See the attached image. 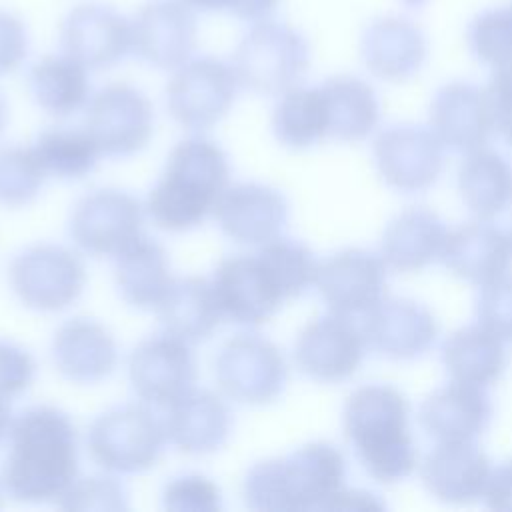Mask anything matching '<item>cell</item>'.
<instances>
[{
	"instance_id": "cell-1",
	"label": "cell",
	"mask_w": 512,
	"mask_h": 512,
	"mask_svg": "<svg viewBox=\"0 0 512 512\" xmlns=\"http://www.w3.org/2000/svg\"><path fill=\"white\" fill-rule=\"evenodd\" d=\"M78 478V434L66 412L32 406L8 432L2 490L18 502H58Z\"/></svg>"
},
{
	"instance_id": "cell-2",
	"label": "cell",
	"mask_w": 512,
	"mask_h": 512,
	"mask_svg": "<svg viewBox=\"0 0 512 512\" xmlns=\"http://www.w3.org/2000/svg\"><path fill=\"white\" fill-rule=\"evenodd\" d=\"M408 420L410 404L390 384H364L346 398L344 436L376 482L396 484L416 470L418 450Z\"/></svg>"
},
{
	"instance_id": "cell-3",
	"label": "cell",
	"mask_w": 512,
	"mask_h": 512,
	"mask_svg": "<svg viewBox=\"0 0 512 512\" xmlns=\"http://www.w3.org/2000/svg\"><path fill=\"white\" fill-rule=\"evenodd\" d=\"M226 152L204 136L178 142L146 198V214L166 232H188L214 214L228 188Z\"/></svg>"
},
{
	"instance_id": "cell-4",
	"label": "cell",
	"mask_w": 512,
	"mask_h": 512,
	"mask_svg": "<svg viewBox=\"0 0 512 512\" xmlns=\"http://www.w3.org/2000/svg\"><path fill=\"white\" fill-rule=\"evenodd\" d=\"M344 480V454L330 442H308L256 462L244 476L242 496L252 510H328Z\"/></svg>"
},
{
	"instance_id": "cell-5",
	"label": "cell",
	"mask_w": 512,
	"mask_h": 512,
	"mask_svg": "<svg viewBox=\"0 0 512 512\" xmlns=\"http://www.w3.org/2000/svg\"><path fill=\"white\" fill-rule=\"evenodd\" d=\"M230 64L240 86L256 94L280 96L306 74L310 44L298 28L268 18L244 32Z\"/></svg>"
},
{
	"instance_id": "cell-6",
	"label": "cell",
	"mask_w": 512,
	"mask_h": 512,
	"mask_svg": "<svg viewBox=\"0 0 512 512\" xmlns=\"http://www.w3.org/2000/svg\"><path fill=\"white\" fill-rule=\"evenodd\" d=\"M90 458L112 474L150 470L166 444L164 422L144 404H124L100 414L88 428Z\"/></svg>"
},
{
	"instance_id": "cell-7",
	"label": "cell",
	"mask_w": 512,
	"mask_h": 512,
	"mask_svg": "<svg viewBox=\"0 0 512 512\" xmlns=\"http://www.w3.org/2000/svg\"><path fill=\"white\" fill-rule=\"evenodd\" d=\"M214 376L230 400L244 406H266L282 396L288 366L274 342L260 334L242 332L220 348Z\"/></svg>"
},
{
	"instance_id": "cell-8",
	"label": "cell",
	"mask_w": 512,
	"mask_h": 512,
	"mask_svg": "<svg viewBox=\"0 0 512 512\" xmlns=\"http://www.w3.org/2000/svg\"><path fill=\"white\" fill-rule=\"evenodd\" d=\"M240 90L232 64L198 56L178 66L166 86L170 116L188 130H206L218 124L234 106Z\"/></svg>"
},
{
	"instance_id": "cell-9",
	"label": "cell",
	"mask_w": 512,
	"mask_h": 512,
	"mask_svg": "<svg viewBox=\"0 0 512 512\" xmlns=\"http://www.w3.org/2000/svg\"><path fill=\"white\" fill-rule=\"evenodd\" d=\"M8 278L26 308L58 312L80 298L86 270L76 252L58 244H34L14 256Z\"/></svg>"
},
{
	"instance_id": "cell-10",
	"label": "cell",
	"mask_w": 512,
	"mask_h": 512,
	"mask_svg": "<svg viewBox=\"0 0 512 512\" xmlns=\"http://www.w3.org/2000/svg\"><path fill=\"white\" fill-rule=\"evenodd\" d=\"M86 130L102 154L126 158L150 142L154 108L136 86L124 82L106 84L88 100Z\"/></svg>"
},
{
	"instance_id": "cell-11",
	"label": "cell",
	"mask_w": 512,
	"mask_h": 512,
	"mask_svg": "<svg viewBox=\"0 0 512 512\" xmlns=\"http://www.w3.org/2000/svg\"><path fill=\"white\" fill-rule=\"evenodd\" d=\"M372 154L380 178L404 194L428 190L444 168V146L438 136L432 128L412 122H398L380 130Z\"/></svg>"
},
{
	"instance_id": "cell-12",
	"label": "cell",
	"mask_w": 512,
	"mask_h": 512,
	"mask_svg": "<svg viewBox=\"0 0 512 512\" xmlns=\"http://www.w3.org/2000/svg\"><path fill=\"white\" fill-rule=\"evenodd\" d=\"M368 344L360 322L328 312L310 320L294 342V360L302 374L322 384L348 380L360 368Z\"/></svg>"
},
{
	"instance_id": "cell-13",
	"label": "cell",
	"mask_w": 512,
	"mask_h": 512,
	"mask_svg": "<svg viewBox=\"0 0 512 512\" xmlns=\"http://www.w3.org/2000/svg\"><path fill=\"white\" fill-rule=\"evenodd\" d=\"M144 208L128 192L114 188L82 196L70 216L74 244L90 256H118L142 236Z\"/></svg>"
},
{
	"instance_id": "cell-14",
	"label": "cell",
	"mask_w": 512,
	"mask_h": 512,
	"mask_svg": "<svg viewBox=\"0 0 512 512\" xmlns=\"http://www.w3.org/2000/svg\"><path fill=\"white\" fill-rule=\"evenodd\" d=\"M388 266L380 254L364 248H344L318 264L316 282L328 312L364 316L384 298Z\"/></svg>"
},
{
	"instance_id": "cell-15",
	"label": "cell",
	"mask_w": 512,
	"mask_h": 512,
	"mask_svg": "<svg viewBox=\"0 0 512 512\" xmlns=\"http://www.w3.org/2000/svg\"><path fill=\"white\" fill-rule=\"evenodd\" d=\"M62 52L88 70L120 64L132 50V22L104 2H82L60 24Z\"/></svg>"
},
{
	"instance_id": "cell-16",
	"label": "cell",
	"mask_w": 512,
	"mask_h": 512,
	"mask_svg": "<svg viewBox=\"0 0 512 512\" xmlns=\"http://www.w3.org/2000/svg\"><path fill=\"white\" fill-rule=\"evenodd\" d=\"M210 282L222 318L238 326H260L286 302L258 254H234L220 260Z\"/></svg>"
},
{
	"instance_id": "cell-17",
	"label": "cell",
	"mask_w": 512,
	"mask_h": 512,
	"mask_svg": "<svg viewBox=\"0 0 512 512\" xmlns=\"http://www.w3.org/2000/svg\"><path fill=\"white\" fill-rule=\"evenodd\" d=\"M128 378L142 402L168 406L194 388L196 362L190 344L166 332L142 340L128 358Z\"/></svg>"
},
{
	"instance_id": "cell-18",
	"label": "cell",
	"mask_w": 512,
	"mask_h": 512,
	"mask_svg": "<svg viewBox=\"0 0 512 512\" xmlns=\"http://www.w3.org/2000/svg\"><path fill=\"white\" fill-rule=\"evenodd\" d=\"M132 22V52L160 70H176L190 60L198 24L194 10L180 0H150Z\"/></svg>"
},
{
	"instance_id": "cell-19",
	"label": "cell",
	"mask_w": 512,
	"mask_h": 512,
	"mask_svg": "<svg viewBox=\"0 0 512 512\" xmlns=\"http://www.w3.org/2000/svg\"><path fill=\"white\" fill-rule=\"evenodd\" d=\"M368 350L390 360H414L436 342L434 314L412 298H382L362 316Z\"/></svg>"
},
{
	"instance_id": "cell-20",
	"label": "cell",
	"mask_w": 512,
	"mask_h": 512,
	"mask_svg": "<svg viewBox=\"0 0 512 512\" xmlns=\"http://www.w3.org/2000/svg\"><path fill=\"white\" fill-rule=\"evenodd\" d=\"M430 128L448 150L468 154L484 148L496 130L488 90L466 80L446 82L432 96Z\"/></svg>"
},
{
	"instance_id": "cell-21",
	"label": "cell",
	"mask_w": 512,
	"mask_h": 512,
	"mask_svg": "<svg viewBox=\"0 0 512 512\" xmlns=\"http://www.w3.org/2000/svg\"><path fill=\"white\" fill-rule=\"evenodd\" d=\"M360 58L372 76L384 82H404L426 64L428 36L406 16L384 14L362 30Z\"/></svg>"
},
{
	"instance_id": "cell-22",
	"label": "cell",
	"mask_w": 512,
	"mask_h": 512,
	"mask_svg": "<svg viewBox=\"0 0 512 512\" xmlns=\"http://www.w3.org/2000/svg\"><path fill=\"white\" fill-rule=\"evenodd\" d=\"M288 212V200L280 190L260 182H242L224 190L214 216L230 240L262 246L280 236Z\"/></svg>"
},
{
	"instance_id": "cell-23",
	"label": "cell",
	"mask_w": 512,
	"mask_h": 512,
	"mask_svg": "<svg viewBox=\"0 0 512 512\" xmlns=\"http://www.w3.org/2000/svg\"><path fill=\"white\" fill-rule=\"evenodd\" d=\"M440 260L454 276L484 286L508 274L512 238L490 220L476 218L448 230Z\"/></svg>"
},
{
	"instance_id": "cell-24",
	"label": "cell",
	"mask_w": 512,
	"mask_h": 512,
	"mask_svg": "<svg viewBox=\"0 0 512 512\" xmlns=\"http://www.w3.org/2000/svg\"><path fill=\"white\" fill-rule=\"evenodd\" d=\"M492 400L482 386L452 380L424 398L422 430L436 442H474L492 420Z\"/></svg>"
},
{
	"instance_id": "cell-25",
	"label": "cell",
	"mask_w": 512,
	"mask_h": 512,
	"mask_svg": "<svg viewBox=\"0 0 512 512\" xmlns=\"http://www.w3.org/2000/svg\"><path fill=\"white\" fill-rule=\"evenodd\" d=\"M492 470L474 442H438L420 464V478L436 500L470 504L484 498Z\"/></svg>"
},
{
	"instance_id": "cell-26",
	"label": "cell",
	"mask_w": 512,
	"mask_h": 512,
	"mask_svg": "<svg viewBox=\"0 0 512 512\" xmlns=\"http://www.w3.org/2000/svg\"><path fill=\"white\" fill-rule=\"evenodd\" d=\"M166 408L162 420L166 440L184 454H212L226 444L232 432L226 402L210 390L190 388Z\"/></svg>"
},
{
	"instance_id": "cell-27",
	"label": "cell",
	"mask_w": 512,
	"mask_h": 512,
	"mask_svg": "<svg viewBox=\"0 0 512 512\" xmlns=\"http://www.w3.org/2000/svg\"><path fill=\"white\" fill-rule=\"evenodd\" d=\"M56 370L78 384H96L108 378L118 362L112 334L92 318H72L64 322L50 346Z\"/></svg>"
},
{
	"instance_id": "cell-28",
	"label": "cell",
	"mask_w": 512,
	"mask_h": 512,
	"mask_svg": "<svg viewBox=\"0 0 512 512\" xmlns=\"http://www.w3.org/2000/svg\"><path fill=\"white\" fill-rule=\"evenodd\" d=\"M446 234L448 230L436 212L410 206L384 228L380 256L396 272H416L442 256Z\"/></svg>"
},
{
	"instance_id": "cell-29",
	"label": "cell",
	"mask_w": 512,
	"mask_h": 512,
	"mask_svg": "<svg viewBox=\"0 0 512 512\" xmlns=\"http://www.w3.org/2000/svg\"><path fill=\"white\" fill-rule=\"evenodd\" d=\"M154 310L162 332L188 344L208 340L222 320L212 282L200 276L174 278Z\"/></svg>"
},
{
	"instance_id": "cell-30",
	"label": "cell",
	"mask_w": 512,
	"mask_h": 512,
	"mask_svg": "<svg viewBox=\"0 0 512 512\" xmlns=\"http://www.w3.org/2000/svg\"><path fill=\"white\" fill-rule=\"evenodd\" d=\"M166 250L146 236L114 256V282L122 300L140 310H154L172 284Z\"/></svg>"
},
{
	"instance_id": "cell-31",
	"label": "cell",
	"mask_w": 512,
	"mask_h": 512,
	"mask_svg": "<svg viewBox=\"0 0 512 512\" xmlns=\"http://www.w3.org/2000/svg\"><path fill=\"white\" fill-rule=\"evenodd\" d=\"M458 192L476 218L504 214L512 206V162L486 146L468 152L458 168Z\"/></svg>"
},
{
	"instance_id": "cell-32",
	"label": "cell",
	"mask_w": 512,
	"mask_h": 512,
	"mask_svg": "<svg viewBox=\"0 0 512 512\" xmlns=\"http://www.w3.org/2000/svg\"><path fill=\"white\" fill-rule=\"evenodd\" d=\"M328 112V136L358 142L374 132L380 120L376 90L352 74H336L320 84Z\"/></svg>"
},
{
	"instance_id": "cell-33",
	"label": "cell",
	"mask_w": 512,
	"mask_h": 512,
	"mask_svg": "<svg viewBox=\"0 0 512 512\" xmlns=\"http://www.w3.org/2000/svg\"><path fill=\"white\" fill-rule=\"evenodd\" d=\"M440 358L452 380L482 388L496 382L506 368L502 340L480 324L454 330L444 340Z\"/></svg>"
},
{
	"instance_id": "cell-34",
	"label": "cell",
	"mask_w": 512,
	"mask_h": 512,
	"mask_svg": "<svg viewBox=\"0 0 512 512\" xmlns=\"http://www.w3.org/2000/svg\"><path fill=\"white\" fill-rule=\"evenodd\" d=\"M32 100L52 116H70L90 100L88 68L68 54H48L28 70Z\"/></svg>"
},
{
	"instance_id": "cell-35",
	"label": "cell",
	"mask_w": 512,
	"mask_h": 512,
	"mask_svg": "<svg viewBox=\"0 0 512 512\" xmlns=\"http://www.w3.org/2000/svg\"><path fill=\"white\" fill-rule=\"evenodd\" d=\"M274 138L290 150H306L328 136V112L320 86H292L272 110Z\"/></svg>"
},
{
	"instance_id": "cell-36",
	"label": "cell",
	"mask_w": 512,
	"mask_h": 512,
	"mask_svg": "<svg viewBox=\"0 0 512 512\" xmlns=\"http://www.w3.org/2000/svg\"><path fill=\"white\" fill-rule=\"evenodd\" d=\"M46 176L58 180H80L88 176L100 158V148L90 132L78 128H48L32 146Z\"/></svg>"
},
{
	"instance_id": "cell-37",
	"label": "cell",
	"mask_w": 512,
	"mask_h": 512,
	"mask_svg": "<svg viewBox=\"0 0 512 512\" xmlns=\"http://www.w3.org/2000/svg\"><path fill=\"white\" fill-rule=\"evenodd\" d=\"M256 254L270 272L286 302L302 296L316 282L320 262L314 258V252L300 240L278 236L262 244Z\"/></svg>"
},
{
	"instance_id": "cell-38",
	"label": "cell",
	"mask_w": 512,
	"mask_h": 512,
	"mask_svg": "<svg viewBox=\"0 0 512 512\" xmlns=\"http://www.w3.org/2000/svg\"><path fill=\"white\" fill-rule=\"evenodd\" d=\"M470 54L484 66L512 62V6H490L476 12L466 26Z\"/></svg>"
},
{
	"instance_id": "cell-39",
	"label": "cell",
	"mask_w": 512,
	"mask_h": 512,
	"mask_svg": "<svg viewBox=\"0 0 512 512\" xmlns=\"http://www.w3.org/2000/svg\"><path fill=\"white\" fill-rule=\"evenodd\" d=\"M46 172L32 148L8 146L0 150V204L22 208L42 190Z\"/></svg>"
},
{
	"instance_id": "cell-40",
	"label": "cell",
	"mask_w": 512,
	"mask_h": 512,
	"mask_svg": "<svg viewBox=\"0 0 512 512\" xmlns=\"http://www.w3.org/2000/svg\"><path fill=\"white\" fill-rule=\"evenodd\" d=\"M64 510H126V488L110 476L76 478L56 502Z\"/></svg>"
},
{
	"instance_id": "cell-41",
	"label": "cell",
	"mask_w": 512,
	"mask_h": 512,
	"mask_svg": "<svg viewBox=\"0 0 512 512\" xmlns=\"http://www.w3.org/2000/svg\"><path fill=\"white\" fill-rule=\"evenodd\" d=\"M162 504L176 512H214L222 508L220 488L202 474L172 478L162 492Z\"/></svg>"
},
{
	"instance_id": "cell-42",
	"label": "cell",
	"mask_w": 512,
	"mask_h": 512,
	"mask_svg": "<svg viewBox=\"0 0 512 512\" xmlns=\"http://www.w3.org/2000/svg\"><path fill=\"white\" fill-rule=\"evenodd\" d=\"M478 324L502 342L512 340V276L504 274L484 286L476 298Z\"/></svg>"
},
{
	"instance_id": "cell-43",
	"label": "cell",
	"mask_w": 512,
	"mask_h": 512,
	"mask_svg": "<svg viewBox=\"0 0 512 512\" xmlns=\"http://www.w3.org/2000/svg\"><path fill=\"white\" fill-rule=\"evenodd\" d=\"M34 358L24 348L0 340V396L12 398L24 392L34 380Z\"/></svg>"
},
{
	"instance_id": "cell-44",
	"label": "cell",
	"mask_w": 512,
	"mask_h": 512,
	"mask_svg": "<svg viewBox=\"0 0 512 512\" xmlns=\"http://www.w3.org/2000/svg\"><path fill=\"white\" fill-rule=\"evenodd\" d=\"M30 38L26 24L14 12L0 10V76L12 74L28 56Z\"/></svg>"
},
{
	"instance_id": "cell-45",
	"label": "cell",
	"mask_w": 512,
	"mask_h": 512,
	"mask_svg": "<svg viewBox=\"0 0 512 512\" xmlns=\"http://www.w3.org/2000/svg\"><path fill=\"white\" fill-rule=\"evenodd\" d=\"M486 90L492 102L496 132L512 146V62L492 70Z\"/></svg>"
},
{
	"instance_id": "cell-46",
	"label": "cell",
	"mask_w": 512,
	"mask_h": 512,
	"mask_svg": "<svg viewBox=\"0 0 512 512\" xmlns=\"http://www.w3.org/2000/svg\"><path fill=\"white\" fill-rule=\"evenodd\" d=\"M198 12H226L242 22H262L272 18L280 0H180Z\"/></svg>"
},
{
	"instance_id": "cell-47",
	"label": "cell",
	"mask_w": 512,
	"mask_h": 512,
	"mask_svg": "<svg viewBox=\"0 0 512 512\" xmlns=\"http://www.w3.org/2000/svg\"><path fill=\"white\" fill-rule=\"evenodd\" d=\"M490 492L500 508L512 510V460L494 470Z\"/></svg>"
},
{
	"instance_id": "cell-48",
	"label": "cell",
	"mask_w": 512,
	"mask_h": 512,
	"mask_svg": "<svg viewBox=\"0 0 512 512\" xmlns=\"http://www.w3.org/2000/svg\"><path fill=\"white\" fill-rule=\"evenodd\" d=\"M330 508H384V502H380L374 494L362 492V490H346L334 498Z\"/></svg>"
},
{
	"instance_id": "cell-49",
	"label": "cell",
	"mask_w": 512,
	"mask_h": 512,
	"mask_svg": "<svg viewBox=\"0 0 512 512\" xmlns=\"http://www.w3.org/2000/svg\"><path fill=\"white\" fill-rule=\"evenodd\" d=\"M12 426V416H10V404L8 398L0 396V442L8 436Z\"/></svg>"
},
{
	"instance_id": "cell-50",
	"label": "cell",
	"mask_w": 512,
	"mask_h": 512,
	"mask_svg": "<svg viewBox=\"0 0 512 512\" xmlns=\"http://www.w3.org/2000/svg\"><path fill=\"white\" fill-rule=\"evenodd\" d=\"M6 120H8V106H6L4 96L0 94V134H2V130L6 126Z\"/></svg>"
},
{
	"instance_id": "cell-51",
	"label": "cell",
	"mask_w": 512,
	"mask_h": 512,
	"mask_svg": "<svg viewBox=\"0 0 512 512\" xmlns=\"http://www.w3.org/2000/svg\"><path fill=\"white\" fill-rule=\"evenodd\" d=\"M510 238H512V230H510Z\"/></svg>"
},
{
	"instance_id": "cell-52",
	"label": "cell",
	"mask_w": 512,
	"mask_h": 512,
	"mask_svg": "<svg viewBox=\"0 0 512 512\" xmlns=\"http://www.w3.org/2000/svg\"><path fill=\"white\" fill-rule=\"evenodd\" d=\"M510 6H512V2H510Z\"/></svg>"
}]
</instances>
